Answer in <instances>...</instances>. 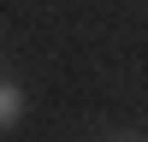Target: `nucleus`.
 Returning <instances> with one entry per match:
<instances>
[{
	"instance_id": "obj_1",
	"label": "nucleus",
	"mask_w": 148,
	"mask_h": 142,
	"mask_svg": "<svg viewBox=\"0 0 148 142\" xmlns=\"http://www.w3.org/2000/svg\"><path fill=\"white\" fill-rule=\"evenodd\" d=\"M18 118H24V89H18V83H6V77H0V130H12Z\"/></svg>"
}]
</instances>
